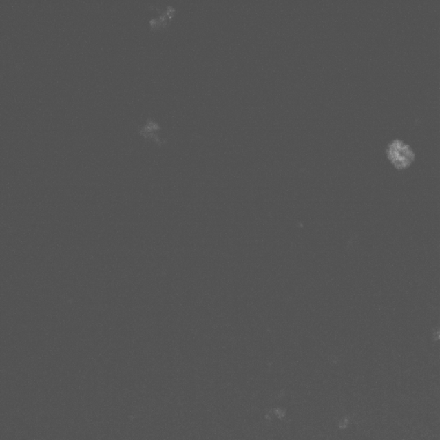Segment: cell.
<instances>
[{"mask_svg":"<svg viewBox=\"0 0 440 440\" xmlns=\"http://www.w3.org/2000/svg\"><path fill=\"white\" fill-rule=\"evenodd\" d=\"M387 154L388 160L398 169H407L415 159L412 149L401 140H395L389 144Z\"/></svg>","mask_w":440,"mask_h":440,"instance_id":"obj_1","label":"cell"},{"mask_svg":"<svg viewBox=\"0 0 440 440\" xmlns=\"http://www.w3.org/2000/svg\"><path fill=\"white\" fill-rule=\"evenodd\" d=\"M137 129L139 134L143 136V137L154 139V140L156 141L159 145L166 143V140H164V139L160 138L159 136L155 134V132L160 131L161 127L156 122L154 121V119L149 118L144 126L138 127Z\"/></svg>","mask_w":440,"mask_h":440,"instance_id":"obj_2","label":"cell"}]
</instances>
